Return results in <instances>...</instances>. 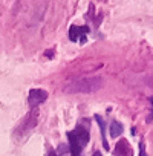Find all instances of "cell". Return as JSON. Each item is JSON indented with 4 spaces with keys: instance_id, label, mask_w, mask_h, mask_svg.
<instances>
[{
    "instance_id": "6da1fadb",
    "label": "cell",
    "mask_w": 153,
    "mask_h": 156,
    "mask_svg": "<svg viewBox=\"0 0 153 156\" xmlns=\"http://www.w3.org/2000/svg\"><path fill=\"white\" fill-rule=\"evenodd\" d=\"M103 87V80L98 76L94 78H81L66 87L67 94H92Z\"/></svg>"
},
{
    "instance_id": "7a4b0ae2",
    "label": "cell",
    "mask_w": 153,
    "mask_h": 156,
    "mask_svg": "<svg viewBox=\"0 0 153 156\" xmlns=\"http://www.w3.org/2000/svg\"><path fill=\"white\" fill-rule=\"evenodd\" d=\"M67 138H69V145H70L72 156H80L83 147L87 145V142L91 139L89 132L83 127H76V129H73V132H69Z\"/></svg>"
},
{
    "instance_id": "3957f363",
    "label": "cell",
    "mask_w": 153,
    "mask_h": 156,
    "mask_svg": "<svg viewBox=\"0 0 153 156\" xmlns=\"http://www.w3.org/2000/svg\"><path fill=\"white\" fill-rule=\"evenodd\" d=\"M46 100H48V92L43 90V89H32V90L29 92L28 101H29L31 106H37V104L46 101Z\"/></svg>"
},
{
    "instance_id": "277c9868",
    "label": "cell",
    "mask_w": 153,
    "mask_h": 156,
    "mask_svg": "<svg viewBox=\"0 0 153 156\" xmlns=\"http://www.w3.org/2000/svg\"><path fill=\"white\" fill-rule=\"evenodd\" d=\"M87 32H89V28H87V26H81V28H78V26H70V29H69V38H70L72 41H76V40H78V37L81 35L80 41L84 43Z\"/></svg>"
},
{
    "instance_id": "5b68a950",
    "label": "cell",
    "mask_w": 153,
    "mask_h": 156,
    "mask_svg": "<svg viewBox=\"0 0 153 156\" xmlns=\"http://www.w3.org/2000/svg\"><path fill=\"white\" fill-rule=\"evenodd\" d=\"M132 147L129 145L127 139H121L118 141L116 147H115V154L116 156H132Z\"/></svg>"
},
{
    "instance_id": "8992f818",
    "label": "cell",
    "mask_w": 153,
    "mask_h": 156,
    "mask_svg": "<svg viewBox=\"0 0 153 156\" xmlns=\"http://www.w3.org/2000/svg\"><path fill=\"white\" fill-rule=\"evenodd\" d=\"M95 119H97V122H98V126H100V129H101V135H103V144H104V148H109V144H107V141H106V126H104V121H103V118H101L100 115H95Z\"/></svg>"
},
{
    "instance_id": "52a82bcc",
    "label": "cell",
    "mask_w": 153,
    "mask_h": 156,
    "mask_svg": "<svg viewBox=\"0 0 153 156\" xmlns=\"http://www.w3.org/2000/svg\"><path fill=\"white\" fill-rule=\"evenodd\" d=\"M121 133H123V126H121L118 121H113V122L110 124V136H112V138H118Z\"/></svg>"
},
{
    "instance_id": "ba28073f",
    "label": "cell",
    "mask_w": 153,
    "mask_h": 156,
    "mask_svg": "<svg viewBox=\"0 0 153 156\" xmlns=\"http://www.w3.org/2000/svg\"><path fill=\"white\" fill-rule=\"evenodd\" d=\"M139 156H147V153H145V147H144L142 142L139 144Z\"/></svg>"
},
{
    "instance_id": "9c48e42d",
    "label": "cell",
    "mask_w": 153,
    "mask_h": 156,
    "mask_svg": "<svg viewBox=\"0 0 153 156\" xmlns=\"http://www.w3.org/2000/svg\"><path fill=\"white\" fill-rule=\"evenodd\" d=\"M49 156H57V153L54 150H49Z\"/></svg>"
},
{
    "instance_id": "30bf717a",
    "label": "cell",
    "mask_w": 153,
    "mask_h": 156,
    "mask_svg": "<svg viewBox=\"0 0 153 156\" xmlns=\"http://www.w3.org/2000/svg\"><path fill=\"white\" fill-rule=\"evenodd\" d=\"M94 156H101V154H98V153H97V154H94Z\"/></svg>"
}]
</instances>
